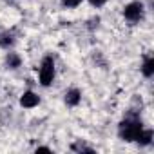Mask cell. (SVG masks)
<instances>
[{
    "label": "cell",
    "instance_id": "12",
    "mask_svg": "<svg viewBox=\"0 0 154 154\" xmlns=\"http://www.w3.org/2000/svg\"><path fill=\"white\" fill-rule=\"evenodd\" d=\"M89 2H91V4H93L94 8H102V6H103V4L107 2V0H89Z\"/></svg>",
    "mask_w": 154,
    "mask_h": 154
},
{
    "label": "cell",
    "instance_id": "2",
    "mask_svg": "<svg viewBox=\"0 0 154 154\" xmlns=\"http://www.w3.org/2000/svg\"><path fill=\"white\" fill-rule=\"evenodd\" d=\"M38 80L44 87H49L54 80V58L51 54L44 56V60L40 62L38 67Z\"/></svg>",
    "mask_w": 154,
    "mask_h": 154
},
{
    "label": "cell",
    "instance_id": "7",
    "mask_svg": "<svg viewBox=\"0 0 154 154\" xmlns=\"http://www.w3.org/2000/svg\"><path fill=\"white\" fill-rule=\"evenodd\" d=\"M136 141H138L141 147H145V145H150V141H152V131H150V129H141V132L138 134Z\"/></svg>",
    "mask_w": 154,
    "mask_h": 154
},
{
    "label": "cell",
    "instance_id": "5",
    "mask_svg": "<svg viewBox=\"0 0 154 154\" xmlns=\"http://www.w3.org/2000/svg\"><path fill=\"white\" fill-rule=\"evenodd\" d=\"M80 102H82V91L80 89H76V87L67 89V93H65V103L69 107H76Z\"/></svg>",
    "mask_w": 154,
    "mask_h": 154
},
{
    "label": "cell",
    "instance_id": "4",
    "mask_svg": "<svg viewBox=\"0 0 154 154\" xmlns=\"http://www.w3.org/2000/svg\"><path fill=\"white\" fill-rule=\"evenodd\" d=\"M38 103H40V98H38V94H35L33 91H26V93L20 96V105L26 107V109H33V107H36Z\"/></svg>",
    "mask_w": 154,
    "mask_h": 154
},
{
    "label": "cell",
    "instance_id": "1",
    "mask_svg": "<svg viewBox=\"0 0 154 154\" xmlns=\"http://www.w3.org/2000/svg\"><path fill=\"white\" fill-rule=\"evenodd\" d=\"M143 129V123L138 116H132L129 114L127 118H123L118 125V136L123 140V141H136L138 134L141 132Z\"/></svg>",
    "mask_w": 154,
    "mask_h": 154
},
{
    "label": "cell",
    "instance_id": "10",
    "mask_svg": "<svg viewBox=\"0 0 154 154\" xmlns=\"http://www.w3.org/2000/svg\"><path fill=\"white\" fill-rule=\"evenodd\" d=\"M72 150H78V152H94L91 147H85V145H80V143H74Z\"/></svg>",
    "mask_w": 154,
    "mask_h": 154
},
{
    "label": "cell",
    "instance_id": "6",
    "mask_svg": "<svg viewBox=\"0 0 154 154\" xmlns=\"http://www.w3.org/2000/svg\"><path fill=\"white\" fill-rule=\"evenodd\" d=\"M141 72L145 78H150V76L154 74V58L150 54H147L143 58V65H141Z\"/></svg>",
    "mask_w": 154,
    "mask_h": 154
},
{
    "label": "cell",
    "instance_id": "11",
    "mask_svg": "<svg viewBox=\"0 0 154 154\" xmlns=\"http://www.w3.org/2000/svg\"><path fill=\"white\" fill-rule=\"evenodd\" d=\"M62 4L65 8H78L82 4V0H62Z\"/></svg>",
    "mask_w": 154,
    "mask_h": 154
},
{
    "label": "cell",
    "instance_id": "13",
    "mask_svg": "<svg viewBox=\"0 0 154 154\" xmlns=\"http://www.w3.org/2000/svg\"><path fill=\"white\" fill-rule=\"evenodd\" d=\"M36 152H51V149H49V147H38Z\"/></svg>",
    "mask_w": 154,
    "mask_h": 154
},
{
    "label": "cell",
    "instance_id": "9",
    "mask_svg": "<svg viewBox=\"0 0 154 154\" xmlns=\"http://www.w3.org/2000/svg\"><path fill=\"white\" fill-rule=\"evenodd\" d=\"M13 44H15V36H13V33H4L2 40H0V45H2V47H8V45H13Z\"/></svg>",
    "mask_w": 154,
    "mask_h": 154
},
{
    "label": "cell",
    "instance_id": "3",
    "mask_svg": "<svg viewBox=\"0 0 154 154\" xmlns=\"http://www.w3.org/2000/svg\"><path fill=\"white\" fill-rule=\"evenodd\" d=\"M145 17V8L141 2L134 0V2H129L125 8H123V18L131 24H138L140 20H143Z\"/></svg>",
    "mask_w": 154,
    "mask_h": 154
},
{
    "label": "cell",
    "instance_id": "8",
    "mask_svg": "<svg viewBox=\"0 0 154 154\" xmlns=\"http://www.w3.org/2000/svg\"><path fill=\"white\" fill-rule=\"evenodd\" d=\"M20 63H22V58H20L17 53H8V56H6V65H8L9 69H18Z\"/></svg>",
    "mask_w": 154,
    "mask_h": 154
}]
</instances>
